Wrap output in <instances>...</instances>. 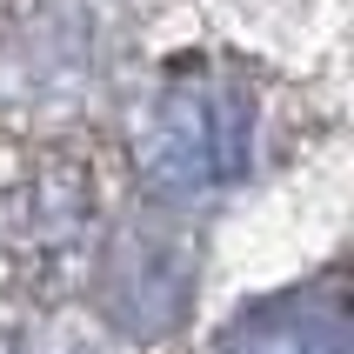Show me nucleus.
<instances>
[{"instance_id":"nucleus-4","label":"nucleus","mask_w":354,"mask_h":354,"mask_svg":"<svg viewBox=\"0 0 354 354\" xmlns=\"http://www.w3.org/2000/svg\"><path fill=\"white\" fill-rule=\"evenodd\" d=\"M214 354H354L341 281H315V288H295V295L248 308L221 335Z\"/></svg>"},{"instance_id":"nucleus-2","label":"nucleus","mask_w":354,"mask_h":354,"mask_svg":"<svg viewBox=\"0 0 354 354\" xmlns=\"http://www.w3.org/2000/svg\"><path fill=\"white\" fill-rule=\"evenodd\" d=\"M194 281H201L194 248L174 227H154V221L140 227V221H127V227H114V241L94 261V308L114 321L120 335L160 341V335H174L180 321H187Z\"/></svg>"},{"instance_id":"nucleus-1","label":"nucleus","mask_w":354,"mask_h":354,"mask_svg":"<svg viewBox=\"0 0 354 354\" xmlns=\"http://www.w3.org/2000/svg\"><path fill=\"white\" fill-rule=\"evenodd\" d=\"M254 134H261L254 87L234 67L180 60L147 94V114L134 127V174L160 201L227 194L254 167Z\"/></svg>"},{"instance_id":"nucleus-3","label":"nucleus","mask_w":354,"mask_h":354,"mask_svg":"<svg viewBox=\"0 0 354 354\" xmlns=\"http://www.w3.org/2000/svg\"><path fill=\"white\" fill-rule=\"evenodd\" d=\"M87 214H94V174H80L67 154L34 160L0 194V234H7V248L20 261H40V268L80 254Z\"/></svg>"},{"instance_id":"nucleus-5","label":"nucleus","mask_w":354,"mask_h":354,"mask_svg":"<svg viewBox=\"0 0 354 354\" xmlns=\"http://www.w3.org/2000/svg\"><path fill=\"white\" fill-rule=\"evenodd\" d=\"M0 354H80V348L60 335H14V341H0Z\"/></svg>"}]
</instances>
